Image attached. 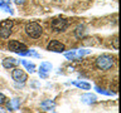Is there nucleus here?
Returning a JSON list of instances; mask_svg holds the SVG:
<instances>
[{
	"label": "nucleus",
	"mask_w": 121,
	"mask_h": 113,
	"mask_svg": "<svg viewBox=\"0 0 121 113\" xmlns=\"http://www.w3.org/2000/svg\"><path fill=\"white\" fill-rule=\"evenodd\" d=\"M113 56L110 54H102L96 59V67L101 70H108L113 65Z\"/></svg>",
	"instance_id": "1"
},
{
	"label": "nucleus",
	"mask_w": 121,
	"mask_h": 113,
	"mask_svg": "<svg viewBox=\"0 0 121 113\" xmlns=\"http://www.w3.org/2000/svg\"><path fill=\"white\" fill-rule=\"evenodd\" d=\"M25 32L30 38L37 39V38H39L42 35L43 28L40 26V24H38V23H35V21H32V23H28V24L25 25Z\"/></svg>",
	"instance_id": "2"
},
{
	"label": "nucleus",
	"mask_w": 121,
	"mask_h": 113,
	"mask_svg": "<svg viewBox=\"0 0 121 113\" xmlns=\"http://www.w3.org/2000/svg\"><path fill=\"white\" fill-rule=\"evenodd\" d=\"M51 26L52 29L57 33H60V32H64L67 30V28L69 26V21L64 18H57V19H53L52 23H51Z\"/></svg>",
	"instance_id": "3"
},
{
	"label": "nucleus",
	"mask_w": 121,
	"mask_h": 113,
	"mask_svg": "<svg viewBox=\"0 0 121 113\" xmlns=\"http://www.w3.org/2000/svg\"><path fill=\"white\" fill-rule=\"evenodd\" d=\"M13 26H14L13 20H3L0 23V36L3 39H8L11 34Z\"/></svg>",
	"instance_id": "4"
},
{
	"label": "nucleus",
	"mask_w": 121,
	"mask_h": 113,
	"mask_svg": "<svg viewBox=\"0 0 121 113\" xmlns=\"http://www.w3.org/2000/svg\"><path fill=\"white\" fill-rule=\"evenodd\" d=\"M11 77H13V79L17 83H22V84H24V83L28 81V75H26V73L23 69H20V68H13Z\"/></svg>",
	"instance_id": "5"
},
{
	"label": "nucleus",
	"mask_w": 121,
	"mask_h": 113,
	"mask_svg": "<svg viewBox=\"0 0 121 113\" xmlns=\"http://www.w3.org/2000/svg\"><path fill=\"white\" fill-rule=\"evenodd\" d=\"M91 50H86V49H74V50H71V52H66L64 53V56L69 60H74V59H78L83 55H87L90 54Z\"/></svg>",
	"instance_id": "6"
},
{
	"label": "nucleus",
	"mask_w": 121,
	"mask_h": 113,
	"mask_svg": "<svg viewBox=\"0 0 121 113\" xmlns=\"http://www.w3.org/2000/svg\"><path fill=\"white\" fill-rule=\"evenodd\" d=\"M102 40L100 36L97 35H91V36H86L82 38V45L83 47H98L101 45Z\"/></svg>",
	"instance_id": "7"
},
{
	"label": "nucleus",
	"mask_w": 121,
	"mask_h": 113,
	"mask_svg": "<svg viewBox=\"0 0 121 113\" xmlns=\"http://www.w3.org/2000/svg\"><path fill=\"white\" fill-rule=\"evenodd\" d=\"M8 48H9L10 52H14V53H22V52H25L28 50V48H26L25 44L20 43V41L18 40H10L9 44H8Z\"/></svg>",
	"instance_id": "8"
},
{
	"label": "nucleus",
	"mask_w": 121,
	"mask_h": 113,
	"mask_svg": "<svg viewBox=\"0 0 121 113\" xmlns=\"http://www.w3.org/2000/svg\"><path fill=\"white\" fill-rule=\"evenodd\" d=\"M47 50L54 52V53H63L66 50V47L58 40H51V43L47 45Z\"/></svg>",
	"instance_id": "9"
},
{
	"label": "nucleus",
	"mask_w": 121,
	"mask_h": 113,
	"mask_svg": "<svg viewBox=\"0 0 121 113\" xmlns=\"http://www.w3.org/2000/svg\"><path fill=\"white\" fill-rule=\"evenodd\" d=\"M52 64L48 63V62H43L40 63V72H39V77L40 78H47L48 77V73L52 70Z\"/></svg>",
	"instance_id": "10"
},
{
	"label": "nucleus",
	"mask_w": 121,
	"mask_h": 113,
	"mask_svg": "<svg viewBox=\"0 0 121 113\" xmlns=\"http://www.w3.org/2000/svg\"><path fill=\"white\" fill-rule=\"evenodd\" d=\"M19 64V60H17L15 58H5L3 60V67L5 69H13L17 68V65Z\"/></svg>",
	"instance_id": "11"
},
{
	"label": "nucleus",
	"mask_w": 121,
	"mask_h": 113,
	"mask_svg": "<svg viewBox=\"0 0 121 113\" xmlns=\"http://www.w3.org/2000/svg\"><path fill=\"white\" fill-rule=\"evenodd\" d=\"M81 101L83 103H87V104H91V103H95L97 101V97L95 94H91V93H86L81 96Z\"/></svg>",
	"instance_id": "12"
},
{
	"label": "nucleus",
	"mask_w": 121,
	"mask_h": 113,
	"mask_svg": "<svg viewBox=\"0 0 121 113\" xmlns=\"http://www.w3.org/2000/svg\"><path fill=\"white\" fill-rule=\"evenodd\" d=\"M86 32H87V30H86L85 25H78L77 28H76V30H74V36L78 38V39H82V38L85 36Z\"/></svg>",
	"instance_id": "13"
},
{
	"label": "nucleus",
	"mask_w": 121,
	"mask_h": 113,
	"mask_svg": "<svg viewBox=\"0 0 121 113\" xmlns=\"http://www.w3.org/2000/svg\"><path fill=\"white\" fill-rule=\"evenodd\" d=\"M20 62H22V64L24 65V68L29 72V73H34V72H35V64L34 63L28 62V60H24V59L20 60Z\"/></svg>",
	"instance_id": "14"
},
{
	"label": "nucleus",
	"mask_w": 121,
	"mask_h": 113,
	"mask_svg": "<svg viewBox=\"0 0 121 113\" xmlns=\"http://www.w3.org/2000/svg\"><path fill=\"white\" fill-rule=\"evenodd\" d=\"M72 84H74L76 87H78V88H81V89H83V90H88V89H91V84H90V83H87V82L73 81V82H72Z\"/></svg>",
	"instance_id": "15"
},
{
	"label": "nucleus",
	"mask_w": 121,
	"mask_h": 113,
	"mask_svg": "<svg viewBox=\"0 0 121 113\" xmlns=\"http://www.w3.org/2000/svg\"><path fill=\"white\" fill-rule=\"evenodd\" d=\"M40 107L43 108V109H45V111H51V109H53V108L56 107V103H54L53 101L47 99V101L42 102V103H40Z\"/></svg>",
	"instance_id": "16"
},
{
	"label": "nucleus",
	"mask_w": 121,
	"mask_h": 113,
	"mask_svg": "<svg viewBox=\"0 0 121 113\" xmlns=\"http://www.w3.org/2000/svg\"><path fill=\"white\" fill-rule=\"evenodd\" d=\"M19 103H20V101L15 98V99L8 102V108H9L10 111H13V109H18L19 108Z\"/></svg>",
	"instance_id": "17"
},
{
	"label": "nucleus",
	"mask_w": 121,
	"mask_h": 113,
	"mask_svg": "<svg viewBox=\"0 0 121 113\" xmlns=\"http://www.w3.org/2000/svg\"><path fill=\"white\" fill-rule=\"evenodd\" d=\"M0 8H1V9H4V10L6 11V13L13 14V9L10 8V5L8 4V1H3V3H0Z\"/></svg>",
	"instance_id": "18"
},
{
	"label": "nucleus",
	"mask_w": 121,
	"mask_h": 113,
	"mask_svg": "<svg viewBox=\"0 0 121 113\" xmlns=\"http://www.w3.org/2000/svg\"><path fill=\"white\" fill-rule=\"evenodd\" d=\"M96 90L98 93H101V94H106V96H112V94H113L112 92H106L105 89H101L100 87H96Z\"/></svg>",
	"instance_id": "19"
},
{
	"label": "nucleus",
	"mask_w": 121,
	"mask_h": 113,
	"mask_svg": "<svg viewBox=\"0 0 121 113\" xmlns=\"http://www.w3.org/2000/svg\"><path fill=\"white\" fill-rule=\"evenodd\" d=\"M112 45H113V48H115V49H119V38H117V35L113 36V39H112Z\"/></svg>",
	"instance_id": "20"
},
{
	"label": "nucleus",
	"mask_w": 121,
	"mask_h": 113,
	"mask_svg": "<svg viewBox=\"0 0 121 113\" xmlns=\"http://www.w3.org/2000/svg\"><path fill=\"white\" fill-rule=\"evenodd\" d=\"M6 103V97L4 96L3 93H0V105H3V104H5Z\"/></svg>",
	"instance_id": "21"
},
{
	"label": "nucleus",
	"mask_w": 121,
	"mask_h": 113,
	"mask_svg": "<svg viewBox=\"0 0 121 113\" xmlns=\"http://www.w3.org/2000/svg\"><path fill=\"white\" fill-rule=\"evenodd\" d=\"M15 4H18V5H23V4L25 3V0H14Z\"/></svg>",
	"instance_id": "22"
}]
</instances>
